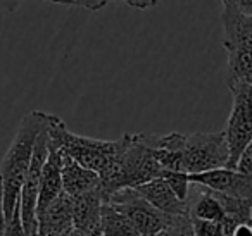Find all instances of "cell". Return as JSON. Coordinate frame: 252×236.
I'll use <instances>...</instances> for the list:
<instances>
[{"mask_svg":"<svg viewBox=\"0 0 252 236\" xmlns=\"http://www.w3.org/2000/svg\"><path fill=\"white\" fill-rule=\"evenodd\" d=\"M47 119H49V112L42 111H33L25 116L7 153L0 164V193H2V204H4L5 222L12 219L19 204L21 190L25 186L26 176L32 166L36 138L40 131L45 128Z\"/></svg>","mask_w":252,"mask_h":236,"instance_id":"6da1fadb","label":"cell"},{"mask_svg":"<svg viewBox=\"0 0 252 236\" xmlns=\"http://www.w3.org/2000/svg\"><path fill=\"white\" fill-rule=\"evenodd\" d=\"M223 47L226 50V87H252V16L223 4Z\"/></svg>","mask_w":252,"mask_h":236,"instance_id":"7a4b0ae2","label":"cell"},{"mask_svg":"<svg viewBox=\"0 0 252 236\" xmlns=\"http://www.w3.org/2000/svg\"><path fill=\"white\" fill-rule=\"evenodd\" d=\"M49 133L50 138L63 147L67 157L97 174H102L114 164L126 147V133L118 140H97L74 135L66 128L63 119L54 114H49Z\"/></svg>","mask_w":252,"mask_h":236,"instance_id":"3957f363","label":"cell"},{"mask_svg":"<svg viewBox=\"0 0 252 236\" xmlns=\"http://www.w3.org/2000/svg\"><path fill=\"white\" fill-rule=\"evenodd\" d=\"M180 152L183 173L189 176L228 167L230 162V150L224 131L183 135Z\"/></svg>","mask_w":252,"mask_h":236,"instance_id":"277c9868","label":"cell"},{"mask_svg":"<svg viewBox=\"0 0 252 236\" xmlns=\"http://www.w3.org/2000/svg\"><path fill=\"white\" fill-rule=\"evenodd\" d=\"M230 93L233 97V105L223 131L230 150L228 169H237L242 153L252 142V87L240 85L230 88Z\"/></svg>","mask_w":252,"mask_h":236,"instance_id":"5b68a950","label":"cell"},{"mask_svg":"<svg viewBox=\"0 0 252 236\" xmlns=\"http://www.w3.org/2000/svg\"><path fill=\"white\" fill-rule=\"evenodd\" d=\"M105 202L112 204L123 214L128 215L137 231L140 233V236H161L175 221V217L162 214L161 210L152 207L149 202H145L133 188H125V190L107 197Z\"/></svg>","mask_w":252,"mask_h":236,"instance_id":"8992f818","label":"cell"},{"mask_svg":"<svg viewBox=\"0 0 252 236\" xmlns=\"http://www.w3.org/2000/svg\"><path fill=\"white\" fill-rule=\"evenodd\" d=\"M189 179L192 184H199L216 193L252 202V176L238 173L237 169L221 167V169L207 171V173L190 174Z\"/></svg>","mask_w":252,"mask_h":236,"instance_id":"52a82bcc","label":"cell"},{"mask_svg":"<svg viewBox=\"0 0 252 236\" xmlns=\"http://www.w3.org/2000/svg\"><path fill=\"white\" fill-rule=\"evenodd\" d=\"M50 135V133H49ZM63 162L64 150L54 138H50L49 157L43 166L42 179H40V195H38V214L43 212L61 193L63 190Z\"/></svg>","mask_w":252,"mask_h":236,"instance_id":"ba28073f","label":"cell"},{"mask_svg":"<svg viewBox=\"0 0 252 236\" xmlns=\"http://www.w3.org/2000/svg\"><path fill=\"white\" fill-rule=\"evenodd\" d=\"M133 190L145 202H149L152 207L161 210L162 214L171 215V217H185V215H189V204L180 200L162 177L140 184V186L133 188Z\"/></svg>","mask_w":252,"mask_h":236,"instance_id":"9c48e42d","label":"cell"},{"mask_svg":"<svg viewBox=\"0 0 252 236\" xmlns=\"http://www.w3.org/2000/svg\"><path fill=\"white\" fill-rule=\"evenodd\" d=\"M73 228V198L66 193L38 214V236H66Z\"/></svg>","mask_w":252,"mask_h":236,"instance_id":"30bf717a","label":"cell"},{"mask_svg":"<svg viewBox=\"0 0 252 236\" xmlns=\"http://www.w3.org/2000/svg\"><path fill=\"white\" fill-rule=\"evenodd\" d=\"M104 204H105V198L104 193L100 191V188L73 198L74 228L100 236L102 207H104Z\"/></svg>","mask_w":252,"mask_h":236,"instance_id":"8fae6325","label":"cell"},{"mask_svg":"<svg viewBox=\"0 0 252 236\" xmlns=\"http://www.w3.org/2000/svg\"><path fill=\"white\" fill-rule=\"evenodd\" d=\"M100 188V177L97 173L90 169H85L78 162H74L71 157L64 153L63 162V190L71 198H76L88 191H94Z\"/></svg>","mask_w":252,"mask_h":236,"instance_id":"7c38bea8","label":"cell"},{"mask_svg":"<svg viewBox=\"0 0 252 236\" xmlns=\"http://www.w3.org/2000/svg\"><path fill=\"white\" fill-rule=\"evenodd\" d=\"M199 191L192 193L187 200L189 204V217L199 219V221H211V222H223L226 219L224 208L221 205L220 198L216 197L213 190H207L204 186H199Z\"/></svg>","mask_w":252,"mask_h":236,"instance_id":"4fadbf2b","label":"cell"},{"mask_svg":"<svg viewBox=\"0 0 252 236\" xmlns=\"http://www.w3.org/2000/svg\"><path fill=\"white\" fill-rule=\"evenodd\" d=\"M100 236H140L130 217L123 214L118 207L105 202L102 207Z\"/></svg>","mask_w":252,"mask_h":236,"instance_id":"5bb4252c","label":"cell"},{"mask_svg":"<svg viewBox=\"0 0 252 236\" xmlns=\"http://www.w3.org/2000/svg\"><path fill=\"white\" fill-rule=\"evenodd\" d=\"M161 177L169 184L175 195L180 198L182 202H187L190 197V191H192V186L193 184L190 183L189 179V174L185 173H175V171H164L162 169V174Z\"/></svg>","mask_w":252,"mask_h":236,"instance_id":"9a60e30c","label":"cell"},{"mask_svg":"<svg viewBox=\"0 0 252 236\" xmlns=\"http://www.w3.org/2000/svg\"><path fill=\"white\" fill-rule=\"evenodd\" d=\"M190 222H192L193 236H226L223 222L199 221V219H190Z\"/></svg>","mask_w":252,"mask_h":236,"instance_id":"2e32d148","label":"cell"},{"mask_svg":"<svg viewBox=\"0 0 252 236\" xmlns=\"http://www.w3.org/2000/svg\"><path fill=\"white\" fill-rule=\"evenodd\" d=\"M161 236H193L190 217L189 215H185V217H175L173 224Z\"/></svg>","mask_w":252,"mask_h":236,"instance_id":"e0dca14e","label":"cell"},{"mask_svg":"<svg viewBox=\"0 0 252 236\" xmlns=\"http://www.w3.org/2000/svg\"><path fill=\"white\" fill-rule=\"evenodd\" d=\"M5 236H26L25 228H23V222H21V205L19 204L16 207L12 219L5 226Z\"/></svg>","mask_w":252,"mask_h":236,"instance_id":"ac0fdd59","label":"cell"},{"mask_svg":"<svg viewBox=\"0 0 252 236\" xmlns=\"http://www.w3.org/2000/svg\"><path fill=\"white\" fill-rule=\"evenodd\" d=\"M237 171L242 174H247V176H252V142L249 143L245 152L242 153L240 160L237 164Z\"/></svg>","mask_w":252,"mask_h":236,"instance_id":"d6986e66","label":"cell"},{"mask_svg":"<svg viewBox=\"0 0 252 236\" xmlns=\"http://www.w3.org/2000/svg\"><path fill=\"white\" fill-rule=\"evenodd\" d=\"M111 2H123V4H126V5H130V7H133V9H149V7H152V5H156L158 2L156 0H104V5H107V4H111Z\"/></svg>","mask_w":252,"mask_h":236,"instance_id":"ffe728a7","label":"cell"},{"mask_svg":"<svg viewBox=\"0 0 252 236\" xmlns=\"http://www.w3.org/2000/svg\"><path fill=\"white\" fill-rule=\"evenodd\" d=\"M49 2L59 5H80V7H87L90 11H97V2L95 0H49Z\"/></svg>","mask_w":252,"mask_h":236,"instance_id":"44dd1931","label":"cell"},{"mask_svg":"<svg viewBox=\"0 0 252 236\" xmlns=\"http://www.w3.org/2000/svg\"><path fill=\"white\" fill-rule=\"evenodd\" d=\"M221 4L233 5L235 9H238L244 14L252 16V0H221Z\"/></svg>","mask_w":252,"mask_h":236,"instance_id":"7402d4cb","label":"cell"},{"mask_svg":"<svg viewBox=\"0 0 252 236\" xmlns=\"http://www.w3.org/2000/svg\"><path fill=\"white\" fill-rule=\"evenodd\" d=\"M21 4H23V0H0V9L12 12V11H16Z\"/></svg>","mask_w":252,"mask_h":236,"instance_id":"603a6c76","label":"cell"},{"mask_svg":"<svg viewBox=\"0 0 252 236\" xmlns=\"http://www.w3.org/2000/svg\"><path fill=\"white\" fill-rule=\"evenodd\" d=\"M5 215H4V204H2V193H0V236H5Z\"/></svg>","mask_w":252,"mask_h":236,"instance_id":"cb8c5ba5","label":"cell"},{"mask_svg":"<svg viewBox=\"0 0 252 236\" xmlns=\"http://www.w3.org/2000/svg\"><path fill=\"white\" fill-rule=\"evenodd\" d=\"M66 236H97V235H94V233H88V231H83V229L73 228Z\"/></svg>","mask_w":252,"mask_h":236,"instance_id":"d4e9b609","label":"cell"},{"mask_svg":"<svg viewBox=\"0 0 252 236\" xmlns=\"http://www.w3.org/2000/svg\"><path fill=\"white\" fill-rule=\"evenodd\" d=\"M95 2H97V11H98V9H102V7H105L104 0H95Z\"/></svg>","mask_w":252,"mask_h":236,"instance_id":"484cf974","label":"cell"},{"mask_svg":"<svg viewBox=\"0 0 252 236\" xmlns=\"http://www.w3.org/2000/svg\"><path fill=\"white\" fill-rule=\"evenodd\" d=\"M251 228H252V221H251Z\"/></svg>","mask_w":252,"mask_h":236,"instance_id":"4316f807","label":"cell"},{"mask_svg":"<svg viewBox=\"0 0 252 236\" xmlns=\"http://www.w3.org/2000/svg\"><path fill=\"white\" fill-rule=\"evenodd\" d=\"M156 2H158V0H156Z\"/></svg>","mask_w":252,"mask_h":236,"instance_id":"83f0119b","label":"cell"}]
</instances>
